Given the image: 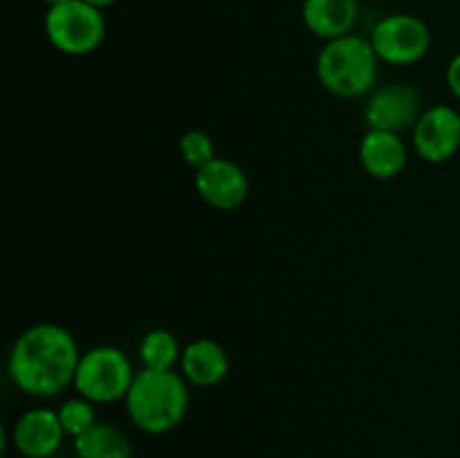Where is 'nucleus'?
I'll return each instance as SVG.
<instances>
[{
    "label": "nucleus",
    "instance_id": "f3484780",
    "mask_svg": "<svg viewBox=\"0 0 460 458\" xmlns=\"http://www.w3.org/2000/svg\"><path fill=\"white\" fill-rule=\"evenodd\" d=\"M180 148V155L182 160L187 162L189 166L193 169H202L205 164H209L216 155V146H214V139L205 133V130H187V133L180 137L178 142Z\"/></svg>",
    "mask_w": 460,
    "mask_h": 458
},
{
    "label": "nucleus",
    "instance_id": "4468645a",
    "mask_svg": "<svg viewBox=\"0 0 460 458\" xmlns=\"http://www.w3.org/2000/svg\"><path fill=\"white\" fill-rule=\"evenodd\" d=\"M75 452L79 458H133V445L119 427L97 422L75 438Z\"/></svg>",
    "mask_w": 460,
    "mask_h": 458
},
{
    "label": "nucleus",
    "instance_id": "f257e3e1",
    "mask_svg": "<svg viewBox=\"0 0 460 458\" xmlns=\"http://www.w3.org/2000/svg\"><path fill=\"white\" fill-rule=\"evenodd\" d=\"M75 335L58 323H34L18 335L9 353L7 373L13 386L31 398H54L75 386L79 366Z\"/></svg>",
    "mask_w": 460,
    "mask_h": 458
},
{
    "label": "nucleus",
    "instance_id": "6e6552de",
    "mask_svg": "<svg viewBox=\"0 0 460 458\" xmlns=\"http://www.w3.org/2000/svg\"><path fill=\"white\" fill-rule=\"evenodd\" d=\"M413 148L429 164H443L460 148V112L456 108H427L413 128Z\"/></svg>",
    "mask_w": 460,
    "mask_h": 458
},
{
    "label": "nucleus",
    "instance_id": "39448f33",
    "mask_svg": "<svg viewBox=\"0 0 460 458\" xmlns=\"http://www.w3.org/2000/svg\"><path fill=\"white\" fill-rule=\"evenodd\" d=\"M135 375L128 355L117 346H94L81 353L75 375L76 393L94 404H108L128 395Z\"/></svg>",
    "mask_w": 460,
    "mask_h": 458
},
{
    "label": "nucleus",
    "instance_id": "6ab92c4d",
    "mask_svg": "<svg viewBox=\"0 0 460 458\" xmlns=\"http://www.w3.org/2000/svg\"><path fill=\"white\" fill-rule=\"evenodd\" d=\"M85 3L94 4V7H99V9H106V7H111V4H115L117 0H85Z\"/></svg>",
    "mask_w": 460,
    "mask_h": 458
},
{
    "label": "nucleus",
    "instance_id": "ddd939ff",
    "mask_svg": "<svg viewBox=\"0 0 460 458\" xmlns=\"http://www.w3.org/2000/svg\"><path fill=\"white\" fill-rule=\"evenodd\" d=\"M359 0H304L301 16L305 27L323 40L350 34L358 22Z\"/></svg>",
    "mask_w": 460,
    "mask_h": 458
},
{
    "label": "nucleus",
    "instance_id": "dca6fc26",
    "mask_svg": "<svg viewBox=\"0 0 460 458\" xmlns=\"http://www.w3.org/2000/svg\"><path fill=\"white\" fill-rule=\"evenodd\" d=\"M57 413L66 436H72V438H79V436L85 434L90 427L97 425L94 402L85 400L84 395H76V398L66 400V402L57 409Z\"/></svg>",
    "mask_w": 460,
    "mask_h": 458
},
{
    "label": "nucleus",
    "instance_id": "f8f14e48",
    "mask_svg": "<svg viewBox=\"0 0 460 458\" xmlns=\"http://www.w3.org/2000/svg\"><path fill=\"white\" fill-rule=\"evenodd\" d=\"M180 371H182L184 380L191 384L202 386V389L216 386L227 377L229 355L218 341L200 337V339L189 341L182 348Z\"/></svg>",
    "mask_w": 460,
    "mask_h": 458
},
{
    "label": "nucleus",
    "instance_id": "a211bd4d",
    "mask_svg": "<svg viewBox=\"0 0 460 458\" xmlns=\"http://www.w3.org/2000/svg\"><path fill=\"white\" fill-rule=\"evenodd\" d=\"M447 85L452 90V94L456 99H460V54L449 61L447 66Z\"/></svg>",
    "mask_w": 460,
    "mask_h": 458
},
{
    "label": "nucleus",
    "instance_id": "9d476101",
    "mask_svg": "<svg viewBox=\"0 0 460 458\" xmlns=\"http://www.w3.org/2000/svg\"><path fill=\"white\" fill-rule=\"evenodd\" d=\"M63 431L58 413L52 409H30L12 427V443L25 458H48L61 447Z\"/></svg>",
    "mask_w": 460,
    "mask_h": 458
},
{
    "label": "nucleus",
    "instance_id": "7ed1b4c3",
    "mask_svg": "<svg viewBox=\"0 0 460 458\" xmlns=\"http://www.w3.org/2000/svg\"><path fill=\"white\" fill-rule=\"evenodd\" d=\"M377 66L380 58L371 40L358 34H346L326 40L317 54L314 72L323 90L341 99H358L376 88Z\"/></svg>",
    "mask_w": 460,
    "mask_h": 458
},
{
    "label": "nucleus",
    "instance_id": "1a4fd4ad",
    "mask_svg": "<svg viewBox=\"0 0 460 458\" xmlns=\"http://www.w3.org/2000/svg\"><path fill=\"white\" fill-rule=\"evenodd\" d=\"M196 191L214 209L234 211L247 200L250 178L236 162L214 157L209 164L196 171Z\"/></svg>",
    "mask_w": 460,
    "mask_h": 458
},
{
    "label": "nucleus",
    "instance_id": "0eeeda50",
    "mask_svg": "<svg viewBox=\"0 0 460 458\" xmlns=\"http://www.w3.org/2000/svg\"><path fill=\"white\" fill-rule=\"evenodd\" d=\"M422 97L413 85L389 84L373 90L364 103V121L371 130L404 133L416 128L422 115Z\"/></svg>",
    "mask_w": 460,
    "mask_h": 458
},
{
    "label": "nucleus",
    "instance_id": "2eb2a0df",
    "mask_svg": "<svg viewBox=\"0 0 460 458\" xmlns=\"http://www.w3.org/2000/svg\"><path fill=\"white\" fill-rule=\"evenodd\" d=\"M182 357V348H180L178 337L164 328H155L148 330L142 337L139 344V359H142L144 368L151 371H175V364H180Z\"/></svg>",
    "mask_w": 460,
    "mask_h": 458
},
{
    "label": "nucleus",
    "instance_id": "20e7f679",
    "mask_svg": "<svg viewBox=\"0 0 460 458\" xmlns=\"http://www.w3.org/2000/svg\"><path fill=\"white\" fill-rule=\"evenodd\" d=\"M43 27L49 45L67 57L94 52L106 39L103 12L85 0H66L48 7Z\"/></svg>",
    "mask_w": 460,
    "mask_h": 458
},
{
    "label": "nucleus",
    "instance_id": "412c9836",
    "mask_svg": "<svg viewBox=\"0 0 460 458\" xmlns=\"http://www.w3.org/2000/svg\"><path fill=\"white\" fill-rule=\"evenodd\" d=\"M400 458H416V456H400Z\"/></svg>",
    "mask_w": 460,
    "mask_h": 458
},
{
    "label": "nucleus",
    "instance_id": "423d86ee",
    "mask_svg": "<svg viewBox=\"0 0 460 458\" xmlns=\"http://www.w3.org/2000/svg\"><path fill=\"white\" fill-rule=\"evenodd\" d=\"M373 49L382 63L391 66H413L422 61L431 49V31L422 18L413 13H391L385 16L371 36Z\"/></svg>",
    "mask_w": 460,
    "mask_h": 458
},
{
    "label": "nucleus",
    "instance_id": "f03ea898",
    "mask_svg": "<svg viewBox=\"0 0 460 458\" xmlns=\"http://www.w3.org/2000/svg\"><path fill=\"white\" fill-rule=\"evenodd\" d=\"M130 422L144 434H166L184 420L189 411L187 380L178 371L142 368L126 395Z\"/></svg>",
    "mask_w": 460,
    "mask_h": 458
},
{
    "label": "nucleus",
    "instance_id": "aec40b11",
    "mask_svg": "<svg viewBox=\"0 0 460 458\" xmlns=\"http://www.w3.org/2000/svg\"><path fill=\"white\" fill-rule=\"evenodd\" d=\"M45 4H48V7H54V4H61V3H66V0H43Z\"/></svg>",
    "mask_w": 460,
    "mask_h": 458
},
{
    "label": "nucleus",
    "instance_id": "9b49d317",
    "mask_svg": "<svg viewBox=\"0 0 460 458\" xmlns=\"http://www.w3.org/2000/svg\"><path fill=\"white\" fill-rule=\"evenodd\" d=\"M407 144L398 133L368 128V133L359 142V164L376 180L398 178L407 166Z\"/></svg>",
    "mask_w": 460,
    "mask_h": 458
}]
</instances>
